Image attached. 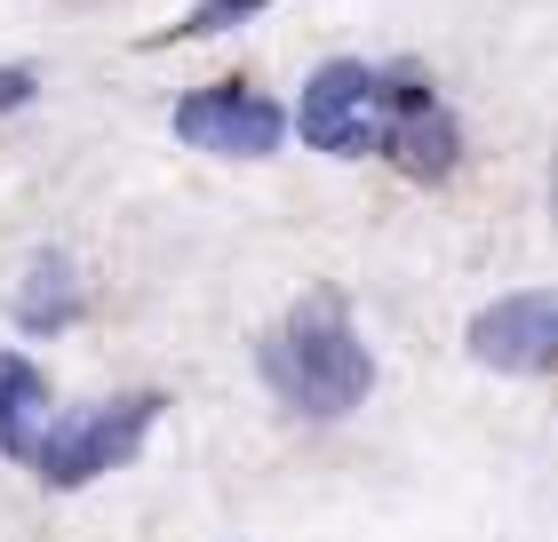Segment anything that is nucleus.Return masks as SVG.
<instances>
[{
    "label": "nucleus",
    "instance_id": "1",
    "mask_svg": "<svg viewBox=\"0 0 558 542\" xmlns=\"http://www.w3.org/2000/svg\"><path fill=\"white\" fill-rule=\"evenodd\" d=\"M264 383L279 392V407H295L312 423H336L375 392V359L351 327L343 296L312 288L303 303H288V320L264 335Z\"/></svg>",
    "mask_w": 558,
    "mask_h": 542
},
{
    "label": "nucleus",
    "instance_id": "2",
    "mask_svg": "<svg viewBox=\"0 0 558 542\" xmlns=\"http://www.w3.org/2000/svg\"><path fill=\"white\" fill-rule=\"evenodd\" d=\"M160 392H129V399H105V407H81V415H64V423H48L40 431V447H33V471L40 486H57V495H72V486H88V479H105L120 471L151 423H160Z\"/></svg>",
    "mask_w": 558,
    "mask_h": 542
},
{
    "label": "nucleus",
    "instance_id": "3",
    "mask_svg": "<svg viewBox=\"0 0 558 542\" xmlns=\"http://www.w3.org/2000/svg\"><path fill=\"white\" fill-rule=\"evenodd\" d=\"M303 144L327 152V160H367L384 152V128H391V72L384 64H360V57H336L303 81V105H295Z\"/></svg>",
    "mask_w": 558,
    "mask_h": 542
},
{
    "label": "nucleus",
    "instance_id": "4",
    "mask_svg": "<svg viewBox=\"0 0 558 542\" xmlns=\"http://www.w3.org/2000/svg\"><path fill=\"white\" fill-rule=\"evenodd\" d=\"M175 136L192 152H216V160H271L279 136H288V112L256 88L223 81V88H199L175 105Z\"/></svg>",
    "mask_w": 558,
    "mask_h": 542
},
{
    "label": "nucleus",
    "instance_id": "5",
    "mask_svg": "<svg viewBox=\"0 0 558 542\" xmlns=\"http://www.w3.org/2000/svg\"><path fill=\"white\" fill-rule=\"evenodd\" d=\"M471 359L478 368H502V375H543L558 359V296L550 288L495 296L487 312L471 320Z\"/></svg>",
    "mask_w": 558,
    "mask_h": 542
},
{
    "label": "nucleus",
    "instance_id": "6",
    "mask_svg": "<svg viewBox=\"0 0 558 542\" xmlns=\"http://www.w3.org/2000/svg\"><path fill=\"white\" fill-rule=\"evenodd\" d=\"M384 152L408 176H423V184H439V176L454 168V120H447V105L430 96L415 72H391V128H384Z\"/></svg>",
    "mask_w": 558,
    "mask_h": 542
},
{
    "label": "nucleus",
    "instance_id": "7",
    "mask_svg": "<svg viewBox=\"0 0 558 542\" xmlns=\"http://www.w3.org/2000/svg\"><path fill=\"white\" fill-rule=\"evenodd\" d=\"M40 431H48V375L24 351H0V455L33 462Z\"/></svg>",
    "mask_w": 558,
    "mask_h": 542
},
{
    "label": "nucleus",
    "instance_id": "8",
    "mask_svg": "<svg viewBox=\"0 0 558 542\" xmlns=\"http://www.w3.org/2000/svg\"><path fill=\"white\" fill-rule=\"evenodd\" d=\"M81 320V279H72L64 255H33V272H24L16 288V327L24 335H57Z\"/></svg>",
    "mask_w": 558,
    "mask_h": 542
},
{
    "label": "nucleus",
    "instance_id": "9",
    "mask_svg": "<svg viewBox=\"0 0 558 542\" xmlns=\"http://www.w3.org/2000/svg\"><path fill=\"white\" fill-rule=\"evenodd\" d=\"M271 0H199V9L175 24L168 40H216V33H232V24H247V16H264Z\"/></svg>",
    "mask_w": 558,
    "mask_h": 542
},
{
    "label": "nucleus",
    "instance_id": "10",
    "mask_svg": "<svg viewBox=\"0 0 558 542\" xmlns=\"http://www.w3.org/2000/svg\"><path fill=\"white\" fill-rule=\"evenodd\" d=\"M33 72H24V64H0V112H16V105H33Z\"/></svg>",
    "mask_w": 558,
    "mask_h": 542
}]
</instances>
